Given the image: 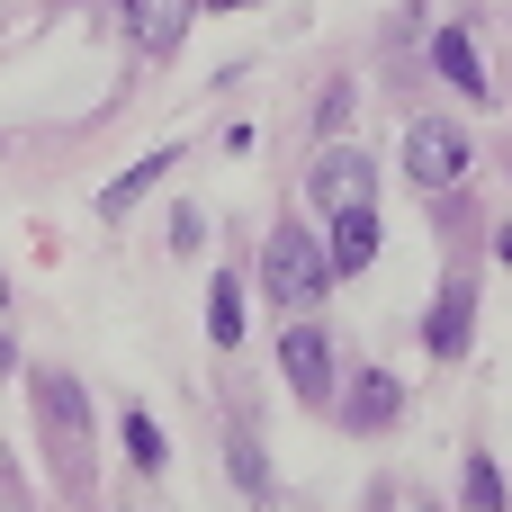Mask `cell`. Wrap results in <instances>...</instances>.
Returning a JSON list of instances; mask_svg holds the SVG:
<instances>
[{
  "mask_svg": "<svg viewBox=\"0 0 512 512\" xmlns=\"http://www.w3.org/2000/svg\"><path fill=\"white\" fill-rule=\"evenodd\" d=\"M261 288H270L288 315H315V306H324V288H333V252H324V234L279 225V234L261 243Z\"/></svg>",
  "mask_w": 512,
  "mask_h": 512,
  "instance_id": "6da1fadb",
  "label": "cell"
},
{
  "mask_svg": "<svg viewBox=\"0 0 512 512\" xmlns=\"http://www.w3.org/2000/svg\"><path fill=\"white\" fill-rule=\"evenodd\" d=\"M468 162H477V153H468V135H459L450 117H414V126H405V171H414L423 189H459Z\"/></svg>",
  "mask_w": 512,
  "mask_h": 512,
  "instance_id": "7a4b0ae2",
  "label": "cell"
},
{
  "mask_svg": "<svg viewBox=\"0 0 512 512\" xmlns=\"http://www.w3.org/2000/svg\"><path fill=\"white\" fill-rule=\"evenodd\" d=\"M36 423H45V441L63 450V468H81V459H90V396H81L63 369H45V378H36Z\"/></svg>",
  "mask_w": 512,
  "mask_h": 512,
  "instance_id": "3957f363",
  "label": "cell"
},
{
  "mask_svg": "<svg viewBox=\"0 0 512 512\" xmlns=\"http://www.w3.org/2000/svg\"><path fill=\"white\" fill-rule=\"evenodd\" d=\"M306 189H315V207H324V216L369 207V198H378V162H369V153H351V144H333V153L306 171Z\"/></svg>",
  "mask_w": 512,
  "mask_h": 512,
  "instance_id": "277c9868",
  "label": "cell"
},
{
  "mask_svg": "<svg viewBox=\"0 0 512 512\" xmlns=\"http://www.w3.org/2000/svg\"><path fill=\"white\" fill-rule=\"evenodd\" d=\"M279 369H288V387H297V396H315V405H324V396H333V342H324V324H306V315H297V324L279 333Z\"/></svg>",
  "mask_w": 512,
  "mask_h": 512,
  "instance_id": "5b68a950",
  "label": "cell"
},
{
  "mask_svg": "<svg viewBox=\"0 0 512 512\" xmlns=\"http://www.w3.org/2000/svg\"><path fill=\"white\" fill-rule=\"evenodd\" d=\"M378 243H387V216H378V198H369V207H342V216H333V234H324V252H333V279H360V270L378 261Z\"/></svg>",
  "mask_w": 512,
  "mask_h": 512,
  "instance_id": "8992f818",
  "label": "cell"
},
{
  "mask_svg": "<svg viewBox=\"0 0 512 512\" xmlns=\"http://www.w3.org/2000/svg\"><path fill=\"white\" fill-rule=\"evenodd\" d=\"M468 333H477V288H468V279H450V288L432 297L423 342H432V360H459V351H468Z\"/></svg>",
  "mask_w": 512,
  "mask_h": 512,
  "instance_id": "52a82bcc",
  "label": "cell"
},
{
  "mask_svg": "<svg viewBox=\"0 0 512 512\" xmlns=\"http://www.w3.org/2000/svg\"><path fill=\"white\" fill-rule=\"evenodd\" d=\"M396 414H405V387H396L387 369H369V378H351V396H342V423H351V432H387Z\"/></svg>",
  "mask_w": 512,
  "mask_h": 512,
  "instance_id": "ba28073f",
  "label": "cell"
},
{
  "mask_svg": "<svg viewBox=\"0 0 512 512\" xmlns=\"http://www.w3.org/2000/svg\"><path fill=\"white\" fill-rule=\"evenodd\" d=\"M189 9H198V0H126V27H135V45H144V54H180Z\"/></svg>",
  "mask_w": 512,
  "mask_h": 512,
  "instance_id": "9c48e42d",
  "label": "cell"
},
{
  "mask_svg": "<svg viewBox=\"0 0 512 512\" xmlns=\"http://www.w3.org/2000/svg\"><path fill=\"white\" fill-rule=\"evenodd\" d=\"M432 63L450 72V90H459V99H486V63H477V36H468L459 18H450V27L432 36Z\"/></svg>",
  "mask_w": 512,
  "mask_h": 512,
  "instance_id": "30bf717a",
  "label": "cell"
},
{
  "mask_svg": "<svg viewBox=\"0 0 512 512\" xmlns=\"http://www.w3.org/2000/svg\"><path fill=\"white\" fill-rule=\"evenodd\" d=\"M207 342H216V351H234V342H243V279H234V270H216V279H207Z\"/></svg>",
  "mask_w": 512,
  "mask_h": 512,
  "instance_id": "8fae6325",
  "label": "cell"
},
{
  "mask_svg": "<svg viewBox=\"0 0 512 512\" xmlns=\"http://www.w3.org/2000/svg\"><path fill=\"white\" fill-rule=\"evenodd\" d=\"M171 162H180V153H144V162H135V171H117V180H108V189H99V216H108V225H117V216H126V207H135V198H144V189H153V180H162V171H171Z\"/></svg>",
  "mask_w": 512,
  "mask_h": 512,
  "instance_id": "7c38bea8",
  "label": "cell"
},
{
  "mask_svg": "<svg viewBox=\"0 0 512 512\" xmlns=\"http://www.w3.org/2000/svg\"><path fill=\"white\" fill-rule=\"evenodd\" d=\"M126 459H135V468H162V459H171V450H162V423H153V414H126Z\"/></svg>",
  "mask_w": 512,
  "mask_h": 512,
  "instance_id": "4fadbf2b",
  "label": "cell"
},
{
  "mask_svg": "<svg viewBox=\"0 0 512 512\" xmlns=\"http://www.w3.org/2000/svg\"><path fill=\"white\" fill-rule=\"evenodd\" d=\"M225 459H234V486H243V495H261V486H270V468H261V441H252V432H234V441H225Z\"/></svg>",
  "mask_w": 512,
  "mask_h": 512,
  "instance_id": "5bb4252c",
  "label": "cell"
},
{
  "mask_svg": "<svg viewBox=\"0 0 512 512\" xmlns=\"http://www.w3.org/2000/svg\"><path fill=\"white\" fill-rule=\"evenodd\" d=\"M468 504H477V512H504V477H495V468H486V459H477V468H468Z\"/></svg>",
  "mask_w": 512,
  "mask_h": 512,
  "instance_id": "9a60e30c",
  "label": "cell"
},
{
  "mask_svg": "<svg viewBox=\"0 0 512 512\" xmlns=\"http://www.w3.org/2000/svg\"><path fill=\"white\" fill-rule=\"evenodd\" d=\"M9 369H18V351H9V333H0V378H9Z\"/></svg>",
  "mask_w": 512,
  "mask_h": 512,
  "instance_id": "2e32d148",
  "label": "cell"
},
{
  "mask_svg": "<svg viewBox=\"0 0 512 512\" xmlns=\"http://www.w3.org/2000/svg\"><path fill=\"white\" fill-rule=\"evenodd\" d=\"M198 9H252V0H198Z\"/></svg>",
  "mask_w": 512,
  "mask_h": 512,
  "instance_id": "e0dca14e",
  "label": "cell"
},
{
  "mask_svg": "<svg viewBox=\"0 0 512 512\" xmlns=\"http://www.w3.org/2000/svg\"><path fill=\"white\" fill-rule=\"evenodd\" d=\"M0 315H9V279H0Z\"/></svg>",
  "mask_w": 512,
  "mask_h": 512,
  "instance_id": "ac0fdd59",
  "label": "cell"
}]
</instances>
